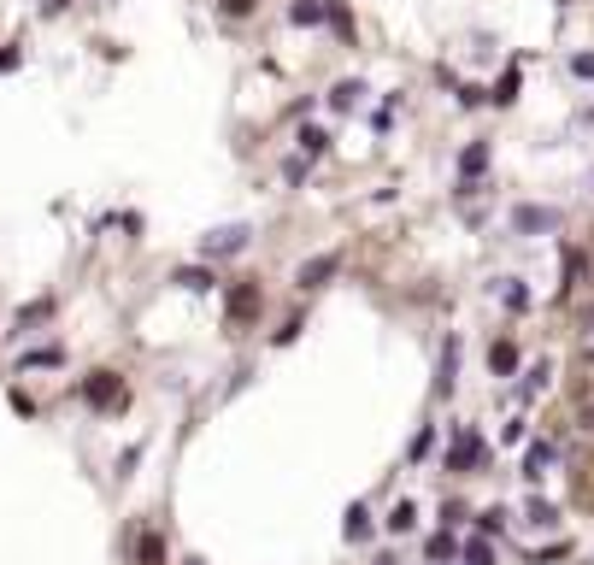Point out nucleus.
I'll return each mask as SVG.
<instances>
[{"label":"nucleus","mask_w":594,"mask_h":565,"mask_svg":"<svg viewBox=\"0 0 594 565\" xmlns=\"http://www.w3.org/2000/svg\"><path fill=\"white\" fill-rule=\"evenodd\" d=\"M247 241H254V230H247V224H218V230L200 236V259H230V254H241Z\"/></svg>","instance_id":"nucleus-1"},{"label":"nucleus","mask_w":594,"mask_h":565,"mask_svg":"<svg viewBox=\"0 0 594 565\" xmlns=\"http://www.w3.org/2000/svg\"><path fill=\"white\" fill-rule=\"evenodd\" d=\"M83 401L95 412H118L124 407V383H118L113 371H95V377H83Z\"/></svg>","instance_id":"nucleus-2"},{"label":"nucleus","mask_w":594,"mask_h":565,"mask_svg":"<svg viewBox=\"0 0 594 565\" xmlns=\"http://www.w3.org/2000/svg\"><path fill=\"white\" fill-rule=\"evenodd\" d=\"M254 312H259V282H236V289H230V307H224L230 330H241Z\"/></svg>","instance_id":"nucleus-3"},{"label":"nucleus","mask_w":594,"mask_h":565,"mask_svg":"<svg viewBox=\"0 0 594 565\" xmlns=\"http://www.w3.org/2000/svg\"><path fill=\"white\" fill-rule=\"evenodd\" d=\"M471 466H482V436L477 430H459L448 448V471H471Z\"/></svg>","instance_id":"nucleus-4"},{"label":"nucleus","mask_w":594,"mask_h":565,"mask_svg":"<svg viewBox=\"0 0 594 565\" xmlns=\"http://www.w3.org/2000/svg\"><path fill=\"white\" fill-rule=\"evenodd\" d=\"M336 271H341V254H318V259H306V266L295 271V282H300V289H324Z\"/></svg>","instance_id":"nucleus-5"},{"label":"nucleus","mask_w":594,"mask_h":565,"mask_svg":"<svg viewBox=\"0 0 594 565\" xmlns=\"http://www.w3.org/2000/svg\"><path fill=\"white\" fill-rule=\"evenodd\" d=\"M512 230H518V236H536V230H559V212H553V207H518V212H512Z\"/></svg>","instance_id":"nucleus-6"},{"label":"nucleus","mask_w":594,"mask_h":565,"mask_svg":"<svg viewBox=\"0 0 594 565\" xmlns=\"http://www.w3.org/2000/svg\"><path fill=\"white\" fill-rule=\"evenodd\" d=\"M482 171H489V141H471L465 154H459V177H465V189L477 183Z\"/></svg>","instance_id":"nucleus-7"},{"label":"nucleus","mask_w":594,"mask_h":565,"mask_svg":"<svg viewBox=\"0 0 594 565\" xmlns=\"http://www.w3.org/2000/svg\"><path fill=\"white\" fill-rule=\"evenodd\" d=\"M359 100H365V83H359V77H341V83L330 89V106H336V113H354Z\"/></svg>","instance_id":"nucleus-8"},{"label":"nucleus","mask_w":594,"mask_h":565,"mask_svg":"<svg viewBox=\"0 0 594 565\" xmlns=\"http://www.w3.org/2000/svg\"><path fill=\"white\" fill-rule=\"evenodd\" d=\"M324 18H330V0H295V6H289V24H300V30L324 24Z\"/></svg>","instance_id":"nucleus-9"},{"label":"nucleus","mask_w":594,"mask_h":565,"mask_svg":"<svg viewBox=\"0 0 594 565\" xmlns=\"http://www.w3.org/2000/svg\"><path fill=\"white\" fill-rule=\"evenodd\" d=\"M324 148H330V136H324L318 124H306V130H300V159H318Z\"/></svg>","instance_id":"nucleus-10"},{"label":"nucleus","mask_w":594,"mask_h":565,"mask_svg":"<svg viewBox=\"0 0 594 565\" xmlns=\"http://www.w3.org/2000/svg\"><path fill=\"white\" fill-rule=\"evenodd\" d=\"M548 466H553V448H548V442H536V448H530V460H523V477H541Z\"/></svg>","instance_id":"nucleus-11"},{"label":"nucleus","mask_w":594,"mask_h":565,"mask_svg":"<svg viewBox=\"0 0 594 565\" xmlns=\"http://www.w3.org/2000/svg\"><path fill=\"white\" fill-rule=\"evenodd\" d=\"M171 282H183V289H195V295H200V289H213V271H200V266H183V271H177V277H171Z\"/></svg>","instance_id":"nucleus-12"},{"label":"nucleus","mask_w":594,"mask_h":565,"mask_svg":"<svg viewBox=\"0 0 594 565\" xmlns=\"http://www.w3.org/2000/svg\"><path fill=\"white\" fill-rule=\"evenodd\" d=\"M412 524H418V507H412V501H400V507L389 512V530H395V536H406Z\"/></svg>","instance_id":"nucleus-13"},{"label":"nucleus","mask_w":594,"mask_h":565,"mask_svg":"<svg viewBox=\"0 0 594 565\" xmlns=\"http://www.w3.org/2000/svg\"><path fill=\"white\" fill-rule=\"evenodd\" d=\"M371 536V512L365 507H347V542H365Z\"/></svg>","instance_id":"nucleus-14"},{"label":"nucleus","mask_w":594,"mask_h":565,"mask_svg":"<svg viewBox=\"0 0 594 565\" xmlns=\"http://www.w3.org/2000/svg\"><path fill=\"white\" fill-rule=\"evenodd\" d=\"M489 366H495V371H512V366H518V348H512V342H495V348H489Z\"/></svg>","instance_id":"nucleus-15"},{"label":"nucleus","mask_w":594,"mask_h":565,"mask_svg":"<svg viewBox=\"0 0 594 565\" xmlns=\"http://www.w3.org/2000/svg\"><path fill=\"white\" fill-rule=\"evenodd\" d=\"M489 100H495V106H512V100H518V71H506V77H500V89H495Z\"/></svg>","instance_id":"nucleus-16"},{"label":"nucleus","mask_w":594,"mask_h":565,"mask_svg":"<svg viewBox=\"0 0 594 565\" xmlns=\"http://www.w3.org/2000/svg\"><path fill=\"white\" fill-rule=\"evenodd\" d=\"M453 553H459V542H453L448 530H441V536H430V560H453Z\"/></svg>","instance_id":"nucleus-17"},{"label":"nucleus","mask_w":594,"mask_h":565,"mask_svg":"<svg viewBox=\"0 0 594 565\" xmlns=\"http://www.w3.org/2000/svg\"><path fill=\"white\" fill-rule=\"evenodd\" d=\"M465 565H495V548H489V542H471V548H465Z\"/></svg>","instance_id":"nucleus-18"},{"label":"nucleus","mask_w":594,"mask_h":565,"mask_svg":"<svg viewBox=\"0 0 594 565\" xmlns=\"http://www.w3.org/2000/svg\"><path fill=\"white\" fill-rule=\"evenodd\" d=\"M47 312H54V300H36V307H29V312H18V330H24V325H42Z\"/></svg>","instance_id":"nucleus-19"},{"label":"nucleus","mask_w":594,"mask_h":565,"mask_svg":"<svg viewBox=\"0 0 594 565\" xmlns=\"http://www.w3.org/2000/svg\"><path fill=\"white\" fill-rule=\"evenodd\" d=\"M254 6H259V0H224V18H247Z\"/></svg>","instance_id":"nucleus-20"},{"label":"nucleus","mask_w":594,"mask_h":565,"mask_svg":"<svg viewBox=\"0 0 594 565\" xmlns=\"http://www.w3.org/2000/svg\"><path fill=\"white\" fill-rule=\"evenodd\" d=\"M506 307H530V289H523V282H506Z\"/></svg>","instance_id":"nucleus-21"},{"label":"nucleus","mask_w":594,"mask_h":565,"mask_svg":"<svg viewBox=\"0 0 594 565\" xmlns=\"http://www.w3.org/2000/svg\"><path fill=\"white\" fill-rule=\"evenodd\" d=\"M142 560H147V565H159V560H165V548H159V536H147V542H142Z\"/></svg>","instance_id":"nucleus-22"},{"label":"nucleus","mask_w":594,"mask_h":565,"mask_svg":"<svg viewBox=\"0 0 594 565\" xmlns=\"http://www.w3.org/2000/svg\"><path fill=\"white\" fill-rule=\"evenodd\" d=\"M571 71H577V77H594V54H577V59H571Z\"/></svg>","instance_id":"nucleus-23"},{"label":"nucleus","mask_w":594,"mask_h":565,"mask_svg":"<svg viewBox=\"0 0 594 565\" xmlns=\"http://www.w3.org/2000/svg\"><path fill=\"white\" fill-rule=\"evenodd\" d=\"M18 59H24L18 47H0V71H18Z\"/></svg>","instance_id":"nucleus-24"},{"label":"nucleus","mask_w":594,"mask_h":565,"mask_svg":"<svg viewBox=\"0 0 594 565\" xmlns=\"http://www.w3.org/2000/svg\"><path fill=\"white\" fill-rule=\"evenodd\" d=\"M371 565H400V560H371Z\"/></svg>","instance_id":"nucleus-25"},{"label":"nucleus","mask_w":594,"mask_h":565,"mask_svg":"<svg viewBox=\"0 0 594 565\" xmlns=\"http://www.w3.org/2000/svg\"><path fill=\"white\" fill-rule=\"evenodd\" d=\"M589 430H594V412H589Z\"/></svg>","instance_id":"nucleus-26"}]
</instances>
